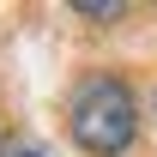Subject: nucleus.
Listing matches in <instances>:
<instances>
[{
  "mask_svg": "<svg viewBox=\"0 0 157 157\" xmlns=\"http://www.w3.org/2000/svg\"><path fill=\"white\" fill-rule=\"evenodd\" d=\"M67 127H73V145L91 157H121L133 145L139 133V103L133 91L109 73H91L73 85V97H67Z\"/></svg>",
  "mask_w": 157,
  "mask_h": 157,
  "instance_id": "1",
  "label": "nucleus"
},
{
  "mask_svg": "<svg viewBox=\"0 0 157 157\" xmlns=\"http://www.w3.org/2000/svg\"><path fill=\"white\" fill-rule=\"evenodd\" d=\"M0 157H55V151H48L42 139H6V145H0Z\"/></svg>",
  "mask_w": 157,
  "mask_h": 157,
  "instance_id": "2",
  "label": "nucleus"
},
{
  "mask_svg": "<svg viewBox=\"0 0 157 157\" xmlns=\"http://www.w3.org/2000/svg\"><path fill=\"white\" fill-rule=\"evenodd\" d=\"M73 12H85V18H121L127 6H109V0H78Z\"/></svg>",
  "mask_w": 157,
  "mask_h": 157,
  "instance_id": "3",
  "label": "nucleus"
}]
</instances>
